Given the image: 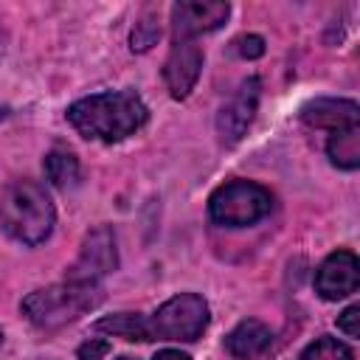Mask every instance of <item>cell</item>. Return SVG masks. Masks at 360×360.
I'll use <instances>...</instances> for the list:
<instances>
[{"instance_id": "cell-3", "label": "cell", "mask_w": 360, "mask_h": 360, "mask_svg": "<svg viewBox=\"0 0 360 360\" xmlns=\"http://www.w3.org/2000/svg\"><path fill=\"white\" fill-rule=\"evenodd\" d=\"M56 222L48 191L34 180H14L0 197V225L20 245H39Z\"/></svg>"}, {"instance_id": "cell-5", "label": "cell", "mask_w": 360, "mask_h": 360, "mask_svg": "<svg viewBox=\"0 0 360 360\" xmlns=\"http://www.w3.org/2000/svg\"><path fill=\"white\" fill-rule=\"evenodd\" d=\"M149 340H197L208 326V304L197 292H180L163 301L149 318Z\"/></svg>"}, {"instance_id": "cell-17", "label": "cell", "mask_w": 360, "mask_h": 360, "mask_svg": "<svg viewBox=\"0 0 360 360\" xmlns=\"http://www.w3.org/2000/svg\"><path fill=\"white\" fill-rule=\"evenodd\" d=\"M158 37H160V25H158V20L152 14H146L141 22H135V28L129 34V48L135 53H143L158 42Z\"/></svg>"}, {"instance_id": "cell-8", "label": "cell", "mask_w": 360, "mask_h": 360, "mask_svg": "<svg viewBox=\"0 0 360 360\" xmlns=\"http://www.w3.org/2000/svg\"><path fill=\"white\" fill-rule=\"evenodd\" d=\"M228 14L231 6L222 0H180L172 6V34L174 39H194L225 25Z\"/></svg>"}, {"instance_id": "cell-1", "label": "cell", "mask_w": 360, "mask_h": 360, "mask_svg": "<svg viewBox=\"0 0 360 360\" xmlns=\"http://www.w3.org/2000/svg\"><path fill=\"white\" fill-rule=\"evenodd\" d=\"M149 118L146 104L132 90H107L93 93L68 107L70 127L87 138L101 143H115L138 132Z\"/></svg>"}, {"instance_id": "cell-20", "label": "cell", "mask_w": 360, "mask_h": 360, "mask_svg": "<svg viewBox=\"0 0 360 360\" xmlns=\"http://www.w3.org/2000/svg\"><path fill=\"white\" fill-rule=\"evenodd\" d=\"M338 329L346 332L349 338H357L360 335V304H352V307H346L338 315Z\"/></svg>"}, {"instance_id": "cell-6", "label": "cell", "mask_w": 360, "mask_h": 360, "mask_svg": "<svg viewBox=\"0 0 360 360\" xmlns=\"http://www.w3.org/2000/svg\"><path fill=\"white\" fill-rule=\"evenodd\" d=\"M115 267H118L115 233L110 225H98L84 236L76 262L68 267V281H98Z\"/></svg>"}, {"instance_id": "cell-10", "label": "cell", "mask_w": 360, "mask_h": 360, "mask_svg": "<svg viewBox=\"0 0 360 360\" xmlns=\"http://www.w3.org/2000/svg\"><path fill=\"white\" fill-rule=\"evenodd\" d=\"M357 284H360V262L352 250L329 253L315 273V290L326 301H338V298L352 295L357 290Z\"/></svg>"}, {"instance_id": "cell-11", "label": "cell", "mask_w": 360, "mask_h": 360, "mask_svg": "<svg viewBox=\"0 0 360 360\" xmlns=\"http://www.w3.org/2000/svg\"><path fill=\"white\" fill-rule=\"evenodd\" d=\"M301 118H304V124H309V127L338 132V129L357 127V121H360V107H357V101H352V98H315V101H307V104L301 107Z\"/></svg>"}, {"instance_id": "cell-16", "label": "cell", "mask_w": 360, "mask_h": 360, "mask_svg": "<svg viewBox=\"0 0 360 360\" xmlns=\"http://www.w3.org/2000/svg\"><path fill=\"white\" fill-rule=\"evenodd\" d=\"M298 360H354V352L343 340H338L332 335H321L301 352Z\"/></svg>"}, {"instance_id": "cell-9", "label": "cell", "mask_w": 360, "mask_h": 360, "mask_svg": "<svg viewBox=\"0 0 360 360\" xmlns=\"http://www.w3.org/2000/svg\"><path fill=\"white\" fill-rule=\"evenodd\" d=\"M202 70V48L194 39H174L163 65V82L172 98H186Z\"/></svg>"}, {"instance_id": "cell-15", "label": "cell", "mask_w": 360, "mask_h": 360, "mask_svg": "<svg viewBox=\"0 0 360 360\" xmlns=\"http://www.w3.org/2000/svg\"><path fill=\"white\" fill-rule=\"evenodd\" d=\"M45 174H48V180L53 183V186H59V188H70V186H76L79 183V160H76V155H70V152H51V155H45Z\"/></svg>"}, {"instance_id": "cell-22", "label": "cell", "mask_w": 360, "mask_h": 360, "mask_svg": "<svg viewBox=\"0 0 360 360\" xmlns=\"http://www.w3.org/2000/svg\"><path fill=\"white\" fill-rule=\"evenodd\" d=\"M6 45H8V37H6V31L0 28V59H3V53H6Z\"/></svg>"}, {"instance_id": "cell-12", "label": "cell", "mask_w": 360, "mask_h": 360, "mask_svg": "<svg viewBox=\"0 0 360 360\" xmlns=\"http://www.w3.org/2000/svg\"><path fill=\"white\" fill-rule=\"evenodd\" d=\"M270 343H273L270 326L262 323V321H256V318L239 321V323L228 332V338H225V349H228V354L236 357V360H253V357H259L262 352H267Z\"/></svg>"}, {"instance_id": "cell-2", "label": "cell", "mask_w": 360, "mask_h": 360, "mask_svg": "<svg viewBox=\"0 0 360 360\" xmlns=\"http://www.w3.org/2000/svg\"><path fill=\"white\" fill-rule=\"evenodd\" d=\"M104 298V290L98 281H62L42 290H34L22 298L20 309L22 315L45 332L62 329L73 321H79L84 312L96 309Z\"/></svg>"}, {"instance_id": "cell-14", "label": "cell", "mask_w": 360, "mask_h": 360, "mask_svg": "<svg viewBox=\"0 0 360 360\" xmlns=\"http://www.w3.org/2000/svg\"><path fill=\"white\" fill-rule=\"evenodd\" d=\"M96 332H110L124 340H149V321L141 312H115L96 321Z\"/></svg>"}, {"instance_id": "cell-19", "label": "cell", "mask_w": 360, "mask_h": 360, "mask_svg": "<svg viewBox=\"0 0 360 360\" xmlns=\"http://www.w3.org/2000/svg\"><path fill=\"white\" fill-rule=\"evenodd\" d=\"M233 45H236V53H239L242 59H259V56L264 53V39H262L259 34H245V37H239Z\"/></svg>"}, {"instance_id": "cell-18", "label": "cell", "mask_w": 360, "mask_h": 360, "mask_svg": "<svg viewBox=\"0 0 360 360\" xmlns=\"http://www.w3.org/2000/svg\"><path fill=\"white\" fill-rule=\"evenodd\" d=\"M110 352H112L110 340H104V338H90V340H84V343L76 349V357H79V360H104Z\"/></svg>"}, {"instance_id": "cell-7", "label": "cell", "mask_w": 360, "mask_h": 360, "mask_svg": "<svg viewBox=\"0 0 360 360\" xmlns=\"http://www.w3.org/2000/svg\"><path fill=\"white\" fill-rule=\"evenodd\" d=\"M259 93H262V82L259 76H248L236 93L219 107L217 112V135L222 146H233L245 138L248 127L253 124L256 107H259Z\"/></svg>"}, {"instance_id": "cell-4", "label": "cell", "mask_w": 360, "mask_h": 360, "mask_svg": "<svg viewBox=\"0 0 360 360\" xmlns=\"http://www.w3.org/2000/svg\"><path fill=\"white\" fill-rule=\"evenodd\" d=\"M273 208V197L264 186L253 180H231L222 183L208 197V217L225 228H245L264 219Z\"/></svg>"}, {"instance_id": "cell-21", "label": "cell", "mask_w": 360, "mask_h": 360, "mask_svg": "<svg viewBox=\"0 0 360 360\" xmlns=\"http://www.w3.org/2000/svg\"><path fill=\"white\" fill-rule=\"evenodd\" d=\"M152 360H191L186 352H180V349H160Z\"/></svg>"}, {"instance_id": "cell-24", "label": "cell", "mask_w": 360, "mask_h": 360, "mask_svg": "<svg viewBox=\"0 0 360 360\" xmlns=\"http://www.w3.org/2000/svg\"><path fill=\"white\" fill-rule=\"evenodd\" d=\"M0 346H3V332H0Z\"/></svg>"}, {"instance_id": "cell-13", "label": "cell", "mask_w": 360, "mask_h": 360, "mask_svg": "<svg viewBox=\"0 0 360 360\" xmlns=\"http://www.w3.org/2000/svg\"><path fill=\"white\" fill-rule=\"evenodd\" d=\"M326 155L338 169H357L360 166V127L338 129L326 141Z\"/></svg>"}, {"instance_id": "cell-23", "label": "cell", "mask_w": 360, "mask_h": 360, "mask_svg": "<svg viewBox=\"0 0 360 360\" xmlns=\"http://www.w3.org/2000/svg\"><path fill=\"white\" fill-rule=\"evenodd\" d=\"M115 360H138V357H132V354H121V357H115Z\"/></svg>"}]
</instances>
